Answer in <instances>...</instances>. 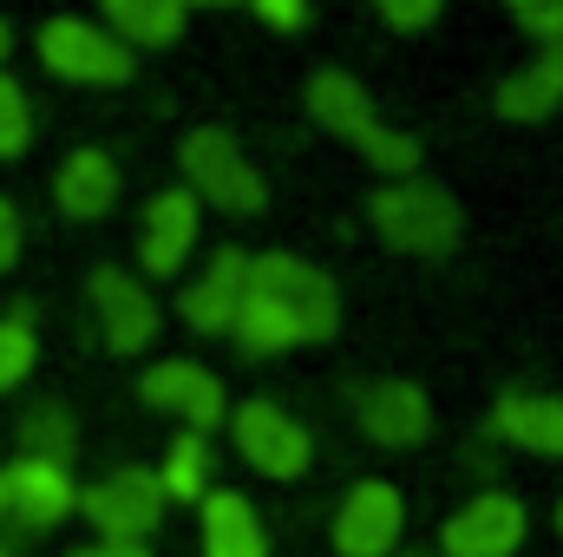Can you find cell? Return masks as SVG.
I'll return each mask as SVG.
<instances>
[{"mask_svg":"<svg viewBox=\"0 0 563 557\" xmlns=\"http://www.w3.org/2000/svg\"><path fill=\"white\" fill-rule=\"evenodd\" d=\"M40 59L59 73V79H86V86H119L132 79V53L92 26V20H46L40 26Z\"/></svg>","mask_w":563,"mask_h":557,"instance_id":"cell-5","label":"cell"},{"mask_svg":"<svg viewBox=\"0 0 563 557\" xmlns=\"http://www.w3.org/2000/svg\"><path fill=\"white\" fill-rule=\"evenodd\" d=\"M243 295L288 308V315L308 328V341H328V335L341 328V295H334V282L321 276L314 263H301V256H282V250L250 256V282H243Z\"/></svg>","mask_w":563,"mask_h":557,"instance_id":"cell-3","label":"cell"},{"mask_svg":"<svg viewBox=\"0 0 563 557\" xmlns=\"http://www.w3.org/2000/svg\"><path fill=\"white\" fill-rule=\"evenodd\" d=\"M492 433L511 439V446H525V452L558 459L563 452V401H551V394H505L498 414H492Z\"/></svg>","mask_w":563,"mask_h":557,"instance_id":"cell-16","label":"cell"},{"mask_svg":"<svg viewBox=\"0 0 563 557\" xmlns=\"http://www.w3.org/2000/svg\"><path fill=\"white\" fill-rule=\"evenodd\" d=\"M236 446H243V459H250L256 472H269V479H301L308 459H314L308 426L288 419L276 401H250V407H236Z\"/></svg>","mask_w":563,"mask_h":557,"instance_id":"cell-6","label":"cell"},{"mask_svg":"<svg viewBox=\"0 0 563 557\" xmlns=\"http://www.w3.org/2000/svg\"><path fill=\"white\" fill-rule=\"evenodd\" d=\"M73 446H79V433H73V419L59 414V407H40L33 419H20V459L66 466V459H73Z\"/></svg>","mask_w":563,"mask_h":557,"instance_id":"cell-23","label":"cell"},{"mask_svg":"<svg viewBox=\"0 0 563 557\" xmlns=\"http://www.w3.org/2000/svg\"><path fill=\"white\" fill-rule=\"evenodd\" d=\"M518 26L544 46H563V0H518Z\"/></svg>","mask_w":563,"mask_h":557,"instance_id":"cell-27","label":"cell"},{"mask_svg":"<svg viewBox=\"0 0 563 557\" xmlns=\"http://www.w3.org/2000/svg\"><path fill=\"white\" fill-rule=\"evenodd\" d=\"M0 59H7V20H0Z\"/></svg>","mask_w":563,"mask_h":557,"instance_id":"cell-32","label":"cell"},{"mask_svg":"<svg viewBox=\"0 0 563 557\" xmlns=\"http://www.w3.org/2000/svg\"><path fill=\"white\" fill-rule=\"evenodd\" d=\"M203 557H269L256 505L243 492H203Z\"/></svg>","mask_w":563,"mask_h":557,"instance_id":"cell-17","label":"cell"},{"mask_svg":"<svg viewBox=\"0 0 563 557\" xmlns=\"http://www.w3.org/2000/svg\"><path fill=\"white\" fill-rule=\"evenodd\" d=\"M33 139V112H26V92L20 79H0V157H20Z\"/></svg>","mask_w":563,"mask_h":557,"instance_id":"cell-25","label":"cell"},{"mask_svg":"<svg viewBox=\"0 0 563 557\" xmlns=\"http://www.w3.org/2000/svg\"><path fill=\"white\" fill-rule=\"evenodd\" d=\"M73 557H151V551L144 545H106L99 538V545H86V551H73Z\"/></svg>","mask_w":563,"mask_h":557,"instance_id":"cell-31","label":"cell"},{"mask_svg":"<svg viewBox=\"0 0 563 557\" xmlns=\"http://www.w3.org/2000/svg\"><path fill=\"white\" fill-rule=\"evenodd\" d=\"M26 368H33V328H26V308H13V315L0 321V394L20 387Z\"/></svg>","mask_w":563,"mask_h":557,"instance_id":"cell-24","label":"cell"},{"mask_svg":"<svg viewBox=\"0 0 563 557\" xmlns=\"http://www.w3.org/2000/svg\"><path fill=\"white\" fill-rule=\"evenodd\" d=\"M190 26L177 0H106V33L119 46H170Z\"/></svg>","mask_w":563,"mask_h":557,"instance_id":"cell-20","label":"cell"},{"mask_svg":"<svg viewBox=\"0 0 563 557\" xmlns=\"http://www.w3.org/2000/svg\"><path fill=\"white\" fill-rule=\"evenodd\" d=\"M380 13H387V26L413 33V26H432V20H439V0H387Z\"/></svg>","mask_w":563,"mask_h":557,"instance_id":"cell-28","label":"cell"},{"mask_svg":"<svg viewBox=\"0 0 563 557\" xmlns=\"http://www.w3.org/2000/svg\"><path fill=\"white\" fill-rule=\"evenodd\" d=\"M243 282H250V256H243V250H217L210 276L197 282V288H184L177 315H184L190 328H203V335H223V328L236 321V308H243Z\"/></svg>","mask_w":563,"mask_h":557,"instance_id":"cell-13","label":"cell"},{"mask_svg":"<svg viewBox=\"0 0 563 557\" xmlns=\"http://www.w3.org/2000/svg\"><path fill=\"white\" fill-rule=\"evenodd\" d=\"M79 512H86V525L106 532V545H144L157 532V518H164V485H157V472L125 466L106 485H92L79 499Z\"/></svg>","mask_w":563,"mask_h":557,"instance_id":"cell-4","label":"cell"},{"mask_svg":"<svg viewBox=\"0 0 563 557\" xmlns=\"http://www.w3.org/2000/svg\"><path fill=\"white\" fill-rule=\"evenodd\" d=\"M407 525V499L387 479H361L347 492V505L334 512V551L341 557H387Z\"/></svg>","mask_w":563,"mask_h":557,"instance_id":"cell-7","label":"cell"},{"mask_svg":"<svg viewBox=\"0 0 563 557\" xmlns=\"http://www.w3.org/2000/svg\"><path fill=\"white\" fill-rule=\"evenodd\" d=\"M92 308H99V335L112 354H139L157 335V302L144 295V282H132L125 270H99L92 276Z\"/></svg>","mask_w":563,"mask_h":557,"instance_id":"cell-10","label":"cell"},{"mask_svg":"<svg viewBox=\"0 0 563 557\" xmlns=\"http://www.w3.org/2000/svg\"><path fill=\"white\" fill-rule=\"evenodd\" d=\"M558 532H563V505H558Z\"/></svg>","mask_w":563,"mask_h":557,"instance_id":"cell-34","label":"cell"},{"mask_svg":"<svg viewBox=\"0 0 563 557\" xmlns=\"http://www.w3.org/2000/svg\"><path fill=\"white\" fill-rule=\"evenodd\" d=\"M197 197L190 190H164L151 210H144V243H139V263L151 276H177V263L190 256L197 243Z\"/></svg>","mask_w":563,"mask_h":557,"instance_id":"cell-12","label":"cell"},{"mask_svg":"<svg viewBox=\"0 0 563 557\" xmlns=\"http://www.w3.org/2000/svg\"><path fill=\"white\" fill-rule=\"evenodd\" d=\"M354 144L367 151V164H380V171H394V177H407V171L420 164V144L407 139V132H380V125H374V132H361Z\"/></svg>","mask_w":563,"mask_h":557,"instance_id":"cell-26","label":"cell"},{"mask_svg":"<svg viewBox=\"0 0 563 557\" xmlns=\"http://www.w3.org/2000/svg\"><path fill=\"white\" fill-rule=\"evenodd\" d=\"M308 112H314V125H328L334 139L374 132V99H367V86L347 79V73H334V66L308 79Z\"/></svg>","mask_w":563,"mask_h":557,"instance_id":"cell-18","label":"cell"},{"mask_svg":"<svg viewBox=\"0 0 563 557\" xmlns=\"http://www.w3.org/2000/svg\"><path fill=\"white\" fill-rule=\"evenodd\" d=\"M157 485H164V499H203V485H210V452H203V439H197V433L170 439Z\"/></svg>","mask_w":563,"mask_h":557,"instance_id":"cell-22","label":"cell"},{"mask_svg":"<svg viewBox=\"0 0 563 557\" xmlns=\"http://www.w3.org/2000/svg\"><path fill=\"white\" fill-rule=\"evenodd\" d=\"M230 335H236L250 354H282V348H301V341H308V328H301L288 308H276V302H256V295H243V308H236Z\"/></svg>","mask_w":563,"mask_h":557,"instance_id":"cell-21","label":"cell"},{"mask_svg":"<svg viewBox=\"0 0 563 557\" xmlns=\"http://www.w3.org/2000/svg\"><path fill=\"white\" fill-rule=\"evenodd\" d=\"M563 106V46H544L525 73H511L498 86V112L505 119H544Z\"/></svg>","mask_w":563,"mask_h":557,"instance_id":"cell-19","label":"cell"},{"mask_svg":"<svg viewBox=\"0 0 563 557\" xmlns=\"http://www.w3.org/2000/svg\"><path fill=\"white\" fill-rule=\"evenodd\" d=\"M407 557H439V551H407Z\"/></svg>","mask_w":563,"mask_h":557,"instance_id":"cell-33","label":"cell"},{"mask_svg":"<svg viewBox=\"0 0 563 557\" xmlns=\"http://www.w3.org/2000/svg\"><path fill=\"white\" fill-rule=\"evenodd\" d=\"M256 13H263V20H269V26H282V33H288V26H301V20H308V7H301V0H263V7H256Z\"/></svg>","mask_w":563,"mask_h":557,"instance_id":"cell-29","label":"cell"},{"mask_svg":"<svg viewBox=\"0 0 563 557\" xmlns=\"http://www.w3.org/2000/svg\"><path fill=\"white\" fill-rule=\"evenodd\" d=\"M0 557H7V551H0Z\"/></svg>","mask_w":563,"mask_h":557,"instance_id":"cell-35","label":"cell"},{"mask_svg":"<svg viewBox=\"0 0 563 557\" xmlns=\"http://www.w3.org/2000/svg\"><path fill=\"white\" fill-rule=\"evenodd\" d=\"M361 426H367V439H380V446H420L432 414H426V394L413 381H374V387L361 394Z\"/></svg>","mask_w":563,"mask_h":557,"instance_id":"cell-14","label":"cell"},{"mask_svg":"<svg viewBox=\"0 0 563 557\" xmlns=\"http://www.w3.org/2000/svg\"><path fill=\"white\" fill-rule=\"evenodd\" d=\"M184 177H190V197L197 204H217L230 217H263V204H269L256 164L236 151L230 132H217V125H203V132L184 139Z\"/></svg>","mask_w":563,"mask_h":557,"instance_id":"cell-2","label":"cell"},{"mask_svg":"<svg viewBox=\"0 0 563 557\" xmlns=\"http://www.w3.org/2000/svg\"><path fill=\"white\" fill-rule=\"evenodd\" d=\"M374 230H380V243L387 250H400V256H445L452 243H459V230H465V217H459V204L439 190V184H387L374 204Z\"/></svg>","mask_w":563,"mask_h":557,"instance_id":"cell-1","label":"cell"},{"mask_svg":"<svg viewBox=\"0 0 563 557\" xmlns=\"http://www.w3.org/2000/svg\"><path fill=\"white\" fill-rule=\"evenodd\" d=\"M53 197H59V210H66V217L92 223V217H106V210H112V197H119V164H112L106 151H73V157L59 164Z\"/></svg>","mask_w":563,"mask_h":557,"instance_id":"cell-15","label":"cell"},{"mask_svg":"<svg viewBox=\"0 0 563 557\" xmlns=\"http://www.w3.org/2000/svg\"><path fill=\"white\" fill-rule=\"evenodd\" d=\"M20 256V217H13V204L0 197V270Z\"/></svg>","mask_w":563,"mask_h":557,"instance_id":"cell-30","label":"cell"},{"mask_svg":"<svg viewBox=\"0 0 563 557\" xmlns=\"http://www.w3.org/2000/svg\"><path fill=\"white\" fill-rule=\"evenodd\" d=\"M144 401L184 414L190 419V433L203 439V433L223 419V381H217L210 368H197V361H164V368L144 374Z\"/></svg>","mask_w":563,"mask_h":557,"instance_id":"cell-11","label":"cell"},{"mask_svg":"<svg viewBox=\"0 0 563 557\" xmlns=\"http://www.w3.org/2000/svg\"><path fill=\"white\" fill-rule=\"evenodd\" d=\"M73 512V479L66 466H46V459H13L0 472V518L7 525H26V532H46Z\"/></svg>","mask_w":563,"mask_h":557,"instance_id":"cell-9","label":"cell"},{"mask_svg":"<svg viewBox=\"0 0 563 557\" xmlns=\"http://www.w3.org/2000/svg\"><path fill=\"white\" fill-rule=\"evenodd\" d=\"M439 545H445V557H511L525 545V505L511 492H485L445 518Z\"/></svg>","mask_w":563,"mask_h":557,"instance_id":"cell-8","label":"cell"}]
</instances>
